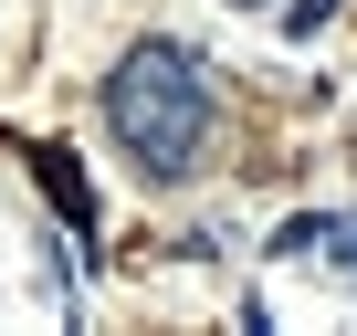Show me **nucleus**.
Masks as SVG:
<instances>
[{
	"instance_id": "nucleus-1",
	"label": "nucleus",
	"mask_w": 357,
	"mask_h": 336,
	"mask_svg": "<svg viewBox=\"0 0 357 336\" xmlns=\"http://www.w3.org/2000/svg\"><path fill=\"white\" fill-rule=\"evenodd\" d=\"M105 126L116 147L147 168V179H190L200 147H211V74L200 53H178V43H126L116 74H105Z\"/></svg>"
},
{
	"instance_id": "nucleus-2",
	"label": "nucleus",
	"mask_w": 357,
	"mask_h": 336,
	"mask_svg": "<svg viewBox=\"0 0 357 336\" xmlns=\"http://www.w3.org/2000/svg\"><path fill=\"white\" fill-rule=\"evenodd\" d=\"M32 168H43V190H53V211H63L74 231H95V200H84V179H74V147H32Z\"/></svg>"
},
{
	"instance_id": "nucleus-3",
	"label": "nucleus",
	"mask_w": 357,
	"mask_h": 336,
	"mask_svg": "<svg viewBox=\"0 0 357 336\" xmlns=\"http://www.w3.org/2000/svg\"><path fill=\"white\" fill-rule=\"evenodd\" d=\"M336 11H347V0H294V11H284V32H326Z\"/></svg>"
},
{
	"instance_id": "nucleus-4",
	"label": "nucleus",
	"mask_w": 357,
	"mask_h": 336,
	"mask_svg": "<svg viewBox=\"0 0 357 336\" xmlns=\"http://www.w3.org/2000/svg\"><path fill=\"white\" fill-rule=\"evenodd\" d=\"M336 263H357V221H336Z\"/></svg>"
}]
</instances>
